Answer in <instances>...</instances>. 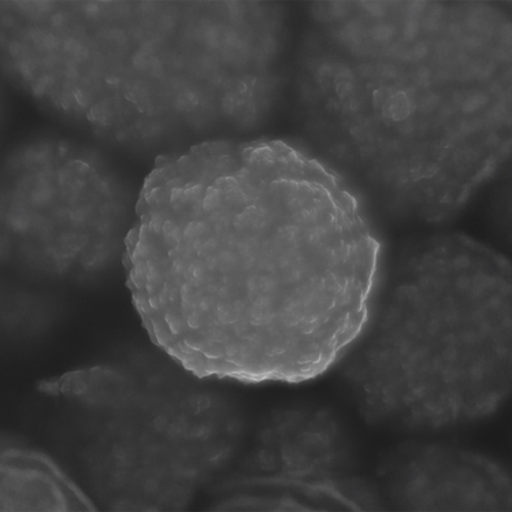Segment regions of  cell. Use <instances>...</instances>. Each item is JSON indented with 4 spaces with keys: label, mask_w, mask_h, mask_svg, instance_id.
Masks as SVG:
<instances>
[{
    "label": "cell",
    "mask_w": 512,
    "mask_h": 512,
    "mask_svg": "<svg viewBox=\"0 0 512 512\" xmlns=\"http://www.w3.org/2000/svg\"><path fill=\"white\" fill-rule=\"evenodd\" d=\"M217 206L147 200L129 237L148 336L198 377L302 382L362 335L376 246L350 200L235 187Z\"/></svg>",
    "instance_id": "cell-1"
},
{
    "label": "cell",
    "mask_w": 512,
    "mask_h": 512,
    "mask_svg": "<svg viewBox=\"0 0 512 512\" xmlns=\"http://www.w3.org/2000/svg\"><path fill=\"white\" fill-rule=\"evenodd\" d=\"M347 371L367 417L439 429L493 413L511 389L510 285L502 265L434 247L410 265Z\"/></svg>",
    "instance_id": "cell-2"
},
{
    "label": "cell",
    "mask_w": 512,
    "mask_h": 512,
    "mask_svg": "<svg viewBox=\"0 0 512 512\" xmlns=\"http://www.w3.org/2000/svg\"><path fill=\"white\" fill-rule=\"evenodd\" d=\"M395 499L408 510H510V481L493 463L466 452L429 448L404 460Z\"/></svg>",
    "instance_id": "cell-3"
},
{
    "label": "cell",
    "mask_w": 512,
    "mask_h": 512,
    "mask_svg": "<svg viewBox=\"0 0 512 512\" xmlns=\"http://www.w3.org/2000/svg\"><path fill=\"white\" fill-rule=\"evenodd\" d=\"M486 99L484 95H476L471 96V98L467 99L465 105H463V110L467 111V113H471V111L478 110L482 105H485Z\"/></svg>",
    "instance_id": "cell-4"
},
{
    "label": "cell",
    "mask_w": 512,
    "mask_h": 512,
    "mask_svg": "<svg viewBox=\"0 0 512 512\" xmlns=\"http://www.w3.org/2000/svg\"><path fill=\"white\" fill-rule=\"evenodd\" d=\"M426 51L428 50H426L425 44H418L417 48L414 50V55L417 58H422L425 57Z\"/></svg>",
    "instance_id": "cell-5"
}]
</instances>
